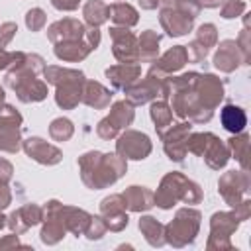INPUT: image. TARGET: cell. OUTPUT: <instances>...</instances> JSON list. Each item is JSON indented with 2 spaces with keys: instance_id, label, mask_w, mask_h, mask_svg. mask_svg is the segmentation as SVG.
<instances>
[{
  "instance_id": "6da1fadb",
  "label": "cell",
  "mask_w": 251,
  "mask_h": 251,
  "mask_svg": "<svg viewBox=\"0 0 251 251\" xmlns=\"http://www.w3.org/2000/svg\"><path fill=\"white\" fill-rule=\"evenodd\" d=\"M245 122H247V118H245V112L241 108H237V106H226L222 110V124H224L226 129L237 133V131H241L245 127Z\"/></svg>"
},
{
  "instance_id": "7a4b0ae2",
  "label": "cell",
  "mask_w": 251,
  "mask_h": 251,
  "mask_svg": "<svg viewBox=\"0 0 251 251\" xmlns=\"http://www.w3.org/2000/svg\"><path fill=\"white\" fill-rule=\"evenodd\" d=\"M14 27H16V25H12V24H6V25H4V31H10V29H14ZM8 37H10L8 33H6L4 37H0V45H4V43L8 41Z\"/></svg>"
}]
</instances>
